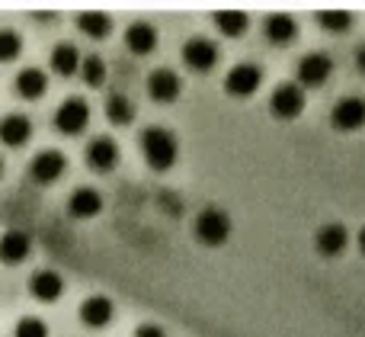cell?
I'll return each instance as SVG.
<instances>
[{
    "instance_id": "cell-16",
    "label": "cell",
    "mask_w": 365,
    "mask_h": 337,
    "mask_svg": "<svg viewBox=\"0 0 365 337\" xmlns=\"http://www.w3.org/2000/svg\"><path fill=\"white\" fill-rule=\"evenodd\" d=\"M100 209H103V196L93 186H77L68 199V212L74 218H93Z\"/></svg>"
},
{
    "instance_id": "cell-8",
    "label": "cell",
    "mask_w": 365,
    "mask_h": 337,
    "mask_svg": "<svg viewBox=\"0 0 365 337\" xmlns=\"http://www.w3.org/2000/svg\"><path fill=\"white\" fill-rule=\"evenodd\" d=\"M330 122H334L340 132H356V129L365 126V96H343L340 103L330 113Z\"/></svg>"
},
{
    "instance_id": "cell-20",
    "label": "cell",
    "mask_w": 365,
    "mask_h": 337,
    "mask_svg": "<svg viewBox=\"0 0 365 337\" xmlns=\"http://www.w3.org/2000/svg\"><path fill=\"white\" fill-rule=\"evenodd\" d=\"M45 90H48V77H45V71L23 68L16 74V94L23 96V100H38Z\"/></svg>"
},
{
    "instance_id": "cell-14",
    "label": "cell",
    "mask_w": 365,
    "mask_h": 337,
    "mask_svg": "<svg viewBox=\"0 0 365 337\" xmlns=\"http://www.w3.org/2000/svg\"><path fill=\"white\" fill-rule=\"evenodd\" d=\"M29 293L38 302H55L64 293V276L58 270H36L29 280Z\"/></svg>"
},
{
    "instance_id": "cell-9",
    "label": "cell",
    "mask_w": 365,
    "mask_h": 337,
    "mask_svg": "<svg viewBox=\"0 0 365 337\" xmlns=\"http://www.w3.org/2000/svg\"><path fill=\"white\" fill-rule=\"evenodd\" d=\"M32 177L38 180V183H55L58 177H61L64 171H68V161H64L61 151H55V148H45V151H38L36 158H32Z\"/></svg>"
},
{
    "instance_id": "cell-31",
    "label": "cell",
    "mask_w": 365,
    "mask_h": 337,
    "mask_svg": "<svg viewBox=\"0 0 365 337\" xmlns=\"http://www.w3.org/2000/svg\"><path fill=\"white\" fill-rule=\"evenodd\" d=\"M359 248H362V254H365V228L359 231Z\"/></svg>"
},
{
    "instance_id": "cell-17",
    "label": "cell",
    "mask_w": 365,
    "mask_h": 337,
    "mask_svg": "<svg viewBox=\"0 0 365 337\" xmlns=\"http://www.w3.org/2000/svg\"><path fill=\"white\" fill-rule=\"evenodd\" d=\"M29 251H32V241H29V235L26 231H6L4 238H0V261L4 263H10V267H16V263H23L26 257H29Z\"/></svg>"
},
{
    "instance_id": "cell-5",
    "label": "cell",
    "mask_w": 365,
    "mask_h": 337,
    "mask_svg": "<svg viewBox=\"0 0 365 337\" xmlns=\"http://www.w3.org/2000/svg\"><path fill=\"white\" fill-rule=\"evenodd\" d=\"M87 122H90V106L81 96H68L55 113V126H58V132H64V135H81L83 129H87Z\"/></svg>"
},
{
    "instance_id": "cell-28",
    "label": "cell",
    "mask_w": 365,
    "mask_h": 337,
    "mask_svg": "<svg viewBox=\"0 0 365 337\" xmlns=\"http://www.w3.org/2000/svg\"><path fill=\"white\" fill-rule=\"evenodd\" d=\"M23 51V39L13 29H0V61H13Z\"/></svg>"
},
{
    "instance_id": "cell-22",
    "label": "cell",
    "mask_w": 365,
    "mask_h": 337,
    "mask_svg": "<svg viewBox=\"0 0 365 337\" xmlns=\"http://www.w3.org/2000/svg\"><path fill=\"white\" fill-rule=\"evenodd\" d=\"M247 23H250V16H247L244 10H218L215 13V26H218L221 36H227V39L244 36Z\"/></svg>"
},
{
    "instance_id": "cell-13",
    "label": "cell",
    "mask_w": 365,
    "mask_h": 337,
    "mask_svg": "<svg viewBox=\"0 0 365 337\" xmlns=\"http://www.w3.org/2000/svg\"><path fill=\"white\" fill-rule=\"evenodd\" d=\"M314 244H317V251H321L324 257H336V254H343V251H346V244H349V231H346V225H340V222L321 225V228H317Z\"/></svg>"
},
{
    "instance_id": "cell-10",
    "label": "cell",
    "mask_w": 365,
    "mask_h": 337,
    "mask_svg": "<svg viewBox=\"0 0 365 337\" xmlns=\"http://www.w3.org/2000/svg\"><path fill=\"white\" fill-rule=\"evenodd\" d=\"M83 154H87V167H93V171H100V173L113 171V167L119 164V145H115L109 135H100V139H93Z\"/></svg>"
},
{
    "instance_id": "cell-27",
    "label": "cell",
    "mask_w": 365,
    "mask_h": 337,
    "mask_svg": "<svg viewBox=\"0 0 365 337\" xmlns=\"http://www.w3.org/2000/svg\"><path fill=\"white\" fill-rule=\"evenodd\" d=\"M13 337H48V325L42 318H36V315H26V318L16 321Z\"/></svg>"
},
{
    "instance_id": "cell-23",
    "label": "cell",
    "mask_w": 365,
    "mask_h": 337,
    "mask_svg": "<svg viewBox=\"0 0 365 337\" xmlns=\"http://www.w3.org/2000/svg\"><path fill=\"white\" fill-rule=\"evenodd\" d=\"M77 23H81V29L87 32L90 39H106L109 29H113V19H109V13L103 10H87L77 16Z\"/></svg>"
},
{
    "instance_id": "cell-2",
    "label": "cell",
    "mask_w": 365,
    "mask_h": 337,
    "mask_svg": "<svg viewBox=\"0 0 365 337\" xmlns=\"http://www.w3.org/2000/svg\"><path fill=\"white\" fill-rule=\"evenodd\" d=\"M192 231L205 248H218V244H225L227 235H231V218H227V212L218 209V206H205V209L195 216Z\"/></svg>"
},
{
    "instance_id": "cell-29",
    "label": "cell",
    "mask_w": 365,
    "mask_h": 337,
    "mask_svg": "<svg viewBox=\"0 0 365 337\" xmlns=\"http://www.w3.org/2000/svg\"><path fill=\"white\" fill-rule=\"evenodd\" d=\"M135 337H167V331L160 325H138L135 328Z\"/></svg>"
},
{
    "instance_id": "cell-12",
    "label": "cell",
    "mask_w": 365,
    "mask_h": 337,
    "mask_svg": "<svg viewBox=\"0 0 365 337\" xmlns=\"http://www.w3.org/2000/svg\"><path fill=\"white\" fill-rule=\"evenodd\" d=\"M148 94L158 103H173L180 96V74L170 68H158L148 77Z\"/></svg>"
},
{
    "instance_id": "cell-18",
    "label": "cell",
    "mask_w": 365,
    "mask_h": 337,
    "mask_svg": "<svg viewBox=\"0 0 365 337\" xmlns=\"http://www.w3.org/2000/svg\"><path fill=\"white\" fill-rule=\"evenodd\" d=\"M263 26H266V39L276 45H289L298 36V23L292 13H269Z\"/></svg>"
},
{
    "instance_id": "cell-15",
    "label": "cell",
    "mask_w": 365,
    "mask_h": 337,
    "mask_svg": "<svg viewBox=\"0 0 365 337\" xmlns=\"http://www.w3.org/2000/svg\"><path fill=\"white\" fill-rule=\"evenodd\" d=\"M29 135H32L29 116L10 113V116H4V119H0V141H4V145L19 148V145H26V141H29Z\"/></svg>"
},
{
    "instance_id": "cell-26",
    "label": "cell",
    "mask_w": 365,
    "mask_h": 337,
    "mask_svg": "<svg viewBox=\"0 0 365 337\" xmlns=\"http://www.w3.org/2000/svg\"><path fill=\"white\" fill-rule=\"evenodd\" d=\"M317 23H321L327 32H343V29H349V23H353V13H346V10H321L317 13Z\"/></svg>"
},
{
    "instance_id": "cell-19",
    "label": "cell",
    "mask_w": 365,
    "mask_h": 337,
    "mask_svg": "<svg viewBox=\"0 0 365 337\" xmlns=\"http://www.w3.org/2000/svg\"><path fill=\"white\" fill-rule=\"evenodd\" d=\"M125 45L135 55H151L158 49V29L151 23H132L125 32Z\"/></svg>"
},
{
    "instance_id": "cell-3",
    "label": "cell",
    "mask_w": 365,
    "mask_h": 337,
    "mask_svg": "<svg viewBox=\"0 0 365 337\" xmlns=\"http://www.w3.org/2000/svg\"><path fill=\"white\" fill-rule=\"evenodd\" d=\"M259 84H263V68H259V64H253V61L234 64V68L225 74V90L231 96H250V94H257Z\"/></svg>"
},
{
    "instance_id": "cell-4",
    "label": "cell",
    "mask_w": 365,
    "mask_h": 337,
    "mask_svg": "<svg viewBox=\"0 0 365 337\" xmlns=\"http://www.w3.org/2000/svg\"><path fill=\"white\" fill-rule=\"evenodd\" d=\"M330 74H334V58L327 55V51H308V55L298 61V81L304 84V87H324V84L330 81ZM298 84V87H302Z\"/></svg>"
},
{
    "instance_id": "cell-30",
    "label": "cell",
    "mask_w": 365,
    "mask_h": 337,
    "mask_svg": "<svg viewBox=\"0 0 365 337\" xmlns=\"http://www.w3.org/2000/svg\"><path fill=\"white\" fill-rule=\"evenodd\" d=\"M359 68L365 71V45H362V49H359Z\"/></svg>"
},
{
    "instance_id": "cell-7",
    "label": "cell",
    "mask_w": 365,
    "mask_h": 337,
    "mask_svg": "<svg viewBox=\"0 0 365 337\" xmlns=\"http://www.w3.org/2000/svg\"><path fill=\"white\" fill-rule=\"evenodd\" d=\"M182 61L192 71H212L218 64V45L205 36H192L182 45Z\"/></svg>"
},
{
    "instance_id": "cell-21",
    "label": "cell",
    "mask_w": 365,
    "mask_h": 337,
    "mask_svg": "<svg viewBox=\"0 0 365 337\" xmlns=\"http://www.w3.org/2000/svg\"><path fill=\"white\" fill-rule=\"evenodd\" d=\"M51 68H55V74L71 77L77 68H81V51H77L71 42H58L55 49H51Z\"/></svg>"
},
{
    "instance_id": "cell-24",
    "label": "cell",
    "mask_w": 365,
    "mask_h": 337,
    "mask_svg": "<svg viewBox=\"0 0 365 337\" xmlns=\"http://www.w3.org/2000/svg\"><path fill=\"white\" fill-rule=\"evenodd\" d=\"M106 119L115 122V126H128L135 119V103L128 100L125 94H109L106 100Z\"/></svg>"
},
{
    "instance_id": "cell-6",
    "label": "cell",
    "mask_w": 365,
    "mask_h": 337,
    "mask_svg": "<svg viewBox=\"0 0 365 337\" xmlns=\"http://www.w3.org/2000/svg\"><path fill=\"white\" fill-rule=\"evenodd\" d=\"M269 109L279 119H295L304 109V90L298 84H279L269 96Z\"/></svg>"
},
{
    "instance_id": "cell-25",
    "label": "cell",
    "mask_w": 365,
    "mask_h": 337,
    "mask_svg": "<svg viewBox=\"0 0 365 337\" xmlns=\"http://www.w3.org/2000/svg\"><path fill=\"white\" fill-rule=\"evenodd\" d=\"M81 74L90 87H103V81H106V61L100 55H87L81 61Z\"/></svg>"
},
{
    "instance_id": "cell-1",
    "label": "cell",
    "mask_w": 365,
    "mask_h": 337,
    "mask_svg": "<svg viewBox=\"0 0 365 337\" xmlns=\"http://www.w3.org/2000/svg\"><path fill=\"white\" fill-rule=\"evenodd\" d=\"M141 151H145V161L151 171H170L177 164V154H180V141L170 129L164 126H148L138 139Z\"/></svg>"
},
{
    "instance_id": "cell-32",
    "label": "cell",
    "mask_w": 365,
    "mask_h": 337,
    "mask_svg": "<svg viewBox=\"0 0 365 337\" xmlns=\"http://www.w3.org/2000/svg\"><path fill=\"white\" fill-rule=\"evenodd\" d=\"M0 171H4V164H0Z\"/></svg>"
},
{
    "instance_id": "cell-11",
    "label": "cell",
    "mask_w": 365,
    "mask_h": 337,
    "mask_svg": "<svg viewBox=\"0 0 365 337\" xmlns=\"http://www.w3.org/2000/svg\"><path fill=\"white\" fill-rule=\"evenodd\" d=\"M115 318V306L109 296H87L81 302V321L87 328H106Z\"/></svg>"
}]
</instances>
